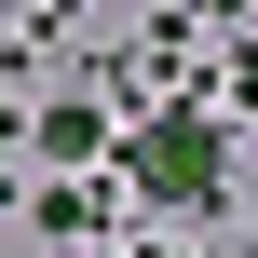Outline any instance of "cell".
<instances>
[{"mask_svg": "<svg viewBox=\"0 0 258 258\" xmlns=\"http://www.w3.org/2000/svg\"><path fill=\"white\" fill-rule=\"evenodd\" d=\"M136 177H150V190H204V177H218V136H190V122H150V136H136Z\"/></svg>", "mask_w": 258, "mask_h": 258, "instance_id": "obj_1", "label": "cell"}]
</instances>
